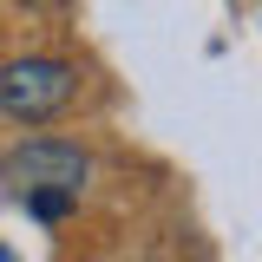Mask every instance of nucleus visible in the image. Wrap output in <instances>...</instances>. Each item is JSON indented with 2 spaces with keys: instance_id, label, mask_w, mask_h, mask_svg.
<instances>
[{
  "instance_id": "obj_1",
  "label": "nucleus",
  "mask_w": 262,
  "mask_h": 262,
  "mask_svg": "<svg viewBox=\"0 0 262 262\" xmlns=\"http://www.w3.org/2000/svg\"><path fill=\"white\" fill-rule=\"evenodd\" d=\"M92 177V158L66 138H20L7 158H0V184L27 203L33 216H66L79 190Z\"/></svg>"
},
{
  "instance_id": "obj_2",
  "label": "nucleus",
  "mask_w": 262,
  "mask_h": 262,
  "mask_svg": "<svg viewBox=\"0 0 262 262\" xmlns=\"http://www.w3.org/2000/svg\"><path fill=\"white\" fill-rule=\"evenodd\" d=\"M72 98H79V66L72 59L27 53V59L0 66V112H7L13 125H53Z\"/></svg>"
},
{
  "instance_id": "obj_3",
  "label": "nucleus",
  "mask_w": 262,
  "mask_h": 262,
  "mask_svg": "<svg viewBox=\"0 0 262 262\" xmlns=\"http://www.w3.org/2000/svg\"><path fill=\"white\" fill-rule=\"evenodd\" d=\"M20 7H66V0H20Z\"/></svg>"
}]
</instances>
